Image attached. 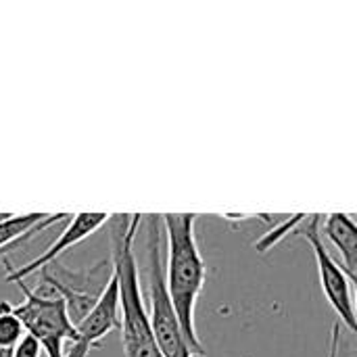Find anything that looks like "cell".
<instances>
[{
    "instance_id": "7a4b0ae2",
    "label": "cell",
    "mask_w": 357,
    "mask_h": 357,
    "mask_svg": "<svg viewBox=\"0 0 357 357\" xmlns=\"http://www.w3.org/2000/svg\"><path fill=\"white\" fill-rule=\"evenodd\" d=\"M142 215L132 213H115L109 215V243H111V259L113 274L119 284V333L126 357H163L157 341L153 337L146 305L142 301L138 259L134 251V243L140 230Z\"/></svg>"
},
{
    "instance_id": "7c38bea8",
    "label": "cell",
    "mask_w": 357,
    "mask_h": 357,
    "mask_svg": "<svg viewBox=\"0 0 357 357\" xmlns=\"http://www.w3.org/2000/svg\"><path fill=\"white\" fill-rule=\"evenodd\" d=\"M341 351V324L335 322L333 331H331V345H328V356L326 357H339Z\"/></svg>"
},
{
    "instance_id": "6da1fadb",
    "label": "cell",
    "mask_w": 357,
    "mask_h": 357,
    "mask_svg": "<svg viewBox=\"0 0 357 357\" xmlns=\"http://www.w3.org/2000/svg\"><path fill=\"white\" fill-rule=\"evenodd\" d=\"M197 213H163V236L167 238V259L163 266L165 291L174 314L188 341L192 356L205 357V347L197 335L195 310L203 293L207 266L197 245Z\"/></svg>"
},
{
    "instance_id": "9c48e42d",
    "label": "cell",
    "mask_w": 357,
    "mask_h": 357,
    "mask_svg": "<svg viewBox=\"0 0 357 357\" xmlns=\"http://www.w3.org/2000/svg\"><path fill=\"white\" fill-rule=\"evenodd\" d=\"M67 218L65 213L48 215V213H25V215H4L0 220V253H6L8 247L21 243L31 236L36 230H44L59 220Z\"/></svg>"
},
{
    "instance_id": "4fadbf2b",
    "label": "cell",
    "mask_w": 357,
    "mask_h": 357,
    "mask_svg": "<svg viewBox=\"0 0 357 357\" xmlns=\"http://www.w3.org/2000/svg\"><path fill=\"white\" fill-rule=\"evenodd\" d=\"M13 356V349H0V357H10Z\"/></svg>"
},
{
    "instance_id": "52a82bcc",
    "label": "cell",
    "mask_w": 357,
    "mask_h": 357,
    "mask_svg": "<svg viewBox=\"0 0 357 357\" xmlns=\"http://www.w3.org/2000/svg\"><path fill=\"white\" fill-rule=\"evenodd\" d=\"M109 220L107 213H92V211H82V213H75L71 215L69 220V226L61 232V236L42 253L38 255L33 261H29L27 266L23 268H17V270H10L6 274V282H23L27 276L36 274L38 270L44 272V268L52 261H56V257H61L67 249L79 245L84 238H88L90 234H94L100 226H105Z\"/></svg>"
},
{
    "instance_id": "277c9868",
    "label": "cell",
    "mask_w": 357,
    "mask_h": 357,
    "mask_svg": "<svg viewBox=\"0 0 357 357\" xmlns=\"http://www.w3.org/2000/svg\"><path fill=\"white\" fill-rule=\"evenodd\" d=\"M23 293V303L13 305V314L21 320L25 335L36 339L42 354L46 357H63L65 343H73L75 328L67 318L65 303L59 295L46 291H29L25 282H15Z\"/></svg>"
},
{
    "instance_id": "ba28073f",
    "label": "cell",
    "mask_w": 357,
    "mask_h": 357,
    "mask_svg": "<svg viewBox=\"0 0 357 357\" xmlns=\"http://www.w3.org/2000/svg\"><path fill=\"white\" fill-rule=\"evenodd\" d=\"M324 232L326 238L337 247L343 270L349 276V280L356 284L357 280V228L356 222L351 220L349 213H328L324 220Z\"/></svg>"
},
{
    "instance_id": "30bf717a",
    "label": "cell",
    "mask_w": 357,
    "mask_h": 357,
    "mask_svg": "<svg viewBox=\"0 0 357 357\" xmlns=\"http://www.w3.org/2000/svg\"><path fill=\"white\" fill-rule=\"evenodd\" d=\"M23 337H25V328L21 320L13 314V307L8 312H2L0 314V349H13Z\"/></svg>"
},
{
    "instance_id": "8fae6325",
    "label": "cell",
    "mask_w": 357,
    "mask_h": 357,
    "mask_svg": "<svg viewBox=\"0 0 357 357\" xmlns=\"http://www.w3.org/2000/svg\"><path fill=\"white\" fill-rule=\"evenodd\" d=\"M42 356V349L40 345L36 343V339H31L29 335H25L15 347H13V356L10 357H40Z\"/></svg>"
},
{
    "instance_id": "5b68a950",
    "label": "cell",
    "mask_w": 357,
    "mask_h": 357,
    "mask_svg": "<svg viewBox=\"0 0 357 357\" xmlns=\"http://www.w3.org/2000/svg\"><path fill=\"white\" fill-rule=\"evenodd\" d=\"M322 215H310V222L305 224L303 236L307 241V245L314 251L316 257V268H318V276H320V287L322 293L326 297V301L331 303V307L335 310L339 324H345L351 333H356V299H354V282L349 280V276L345 274V270L341 268L339 261L333 259V255L328 253L324 241H322Z\"/></svg>"
},
{
    "instance_id": "3957f363",
    "label": "cell",
    "mask_w": 357,
    "mask_h": 357,
    "mask_svg": "<svg viewBox=\"0 0 357 357\" xmlns=\"http://www.w3.org/2000/svg\"><path fill=\"white\" fill-rule=\"evenodd\" d=\"M144 251H146V297H149V324L157 347L163 357H195L188 341L174 314L172 301L165 291V255H163V222L161 215H142Z\"/></svg>"
},
{
    "instance_id": "8992f818",
    "label": "cell",
    "mask_w": 357,
    "mask_h": 357,
    "mask_svg": "<svg viewBox=\"0 0 357 357\" xmlns=\"http://www.w3.org/2000/svg\"><path fill=\"white\" fill-rule=\"evenodd\" d=\"M111 331H119V284L113 272L94 307L75 326V339L69 343V349L63 357H88L90 349L100 345L102 337H107Z\"/></svg>"
}]
</instances>
